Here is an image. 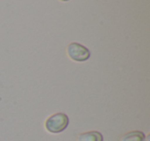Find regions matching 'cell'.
<instances>
[{
	"mask_svg": "<svg viewBox=\"0 0 150 141\" xmlns=\"http://www.w3.org/2000/svg\"><path fill=\"white\" fill-rule=\"evenodd\" d=\"M67 54L71 60L76 62H83L88 60L91 56V53L88 48L76 42H72L69 44L67 48Z\"/></svg>",
	"mask_w": 150,
	"mask_h": 141,
	"instance_id": "obj_2",
	"label": "cell"
},
{
	"mask_svg": "<svg viewBox=\"0 0 150 141\" xmlns=\"http://www.w3.org/2000/svg\"><path fill=\"white\" fill-rule=\"evenodd\" d=\"M149 139H150L149 136H146L145 138H144V141H149Z\"/></svg>",
	"mask_w": 150,
	"mask_h": 141,
	"instance_id": "obj_5",
	"label": "cell"
},
{
	"mask_svg": "<svg viewBox=\"0 0 150 141\" xmlns=\"http://www.w3.org/2000/svg\"><path fill=\"white\" fill-rule=\"evenodd\" d=\"M69 124L68 116L65 113H56L50 116L45 122V129L47 132L57 134L67 128Z\"/></svg>",
	"mask_w": 150,
	"mask_h": 141,
	"instance_id": "obj_1",
	"label": "cell"
},
{
	"mask_svg": "<svg viewBox=\"0 0 150 141\" xmlns=\"http://www.w3.org/2000/svg\"><path fill=\"white\" fill-rule=\"evenodd\" d=\"M144 134L139 131H133V132H129L125 134L121 137L120 141H144Z\"/></svg>",
	"mask_w": 150,
	"mask_h": 141,
	"instance_id": "obj_4",
	"label": "cell"
},
{
	"mask_svg": "<svg viewBox=\"0 0 150 141\" xmlns=\"http://www.w3.org/2000/svg\"><path fill=\"white\" fill-rule=\"evenodd\" d=\"M62 1H67V0H62Z\"/></svg>",
	"mask_w": 150,
	"mask_h": 141,
	"instance_id": "obj_6",
	"label": "cell"
},
{
	"mask_svg": "<svg viewBox=\"0 0 150 141\" xmlns=\"http://www.w3.org/2000/svg\"><path fill=\"white\" fill-rule=\"evenodd\" d=\"M77 141H103V136L99 132H86L79 134L77 137Z\"/></svg>",
	"mask_w": 150,
	"mask_h": 141,
	"instance_id": "obj_3",
	"label": "cell"
}]
</instances>
